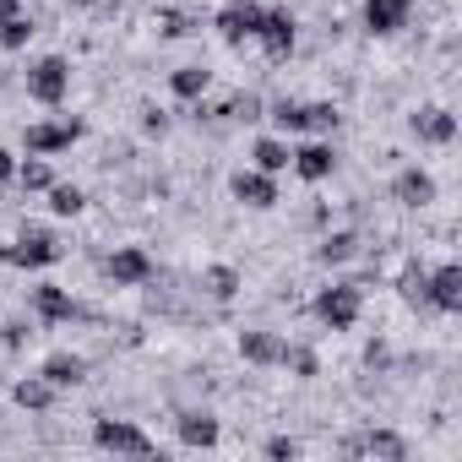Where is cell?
<instances>
[{
    "mask_svg": "<svg viewBox=\"0 0 462 462\" xmlns=\"http://www.w3.org/2000/svg\"><path fill=\"white\" fill-rule=\"evenodd\" d=\"M310 131H337V104H305Z\"/></svg>",
    "mask_w": 462,
    "mask_h": 462,
    "instance_id": "obj_30",
    "label": "cell"
},
{
    "mask_svg": "<svg viewBox=\"0 0 462 462\" xmlns=\"http://www.w3.org/2000/svg\"><path fill=\"white\" fill-rule=\"evenodd\" d=\"M289 169H294L300 180H310V185H321V180H327V174L337 169V152H332L327 142H305V147L294 152V163H289Z\"/></svg>",
    "mask_w": 462,
    "mask_h": 462,
    "instance_id": "obj_10",
    "label": "cell"
},
{
    "mask_svg": "<svg viewBox=\"0 0 462 462\" xmlns=\"http://www.w3.org/2000/svg\"><path fill=\"white\" fill-rule=\"evenodd\" d=\"M39 375H44V381H50V386H55V392H60V386H77V381H82V375H88V365H82V359H77V354H50V359H44V370H39Z\"/></svg>",
    "mask_w": 462,
    "mask_h": 462,
    "instance_id": "obj_19",
    "label": "cell"
},
{
    "mask_svg": "<svg viewBox=\"0 0 462 462\" xmlns=\"http://www.w3.org/2000/svg\"><path fill=\"white\" fill-rule=\"evenodd\" d=\"M251 158H256V169H262V174H283V169L294 163V152H289V142H278V136H256V147H251Z\"/></svg>",
    "mask_w": 462,
    "mask_h": 462,
    "instance_id": "obj_18",
    "label": "cell"
},
{
    "mask_svg": "<svg viewBox=\"0 0 462 462\" xmlns=\"http://www.w3.org/2000/svg\"><path fill=\"white\" fill-rule=\"evenodd\" d=\"M408 23V0H365V28L370 33H397Z\"/></svg>",
    "mask_w": 462,
    "mask_h": 462,
    "instance_id": "obj_16",
    "label": "cell"
},
{
    "mask_svg": "<svg viewBox=\"0 0 462 462\" xmlns=\"http://www.w3.org/2000/svg\"><path fill=\"white\" fill-rule=\"evenodd\" d=\"M424 278H430V273H419V267L402 273V300H408V305H430V300H424Z\"/></svg>",
    "mask_w": 462,
    "mask_h": 462,
    "instance_id": "obj_31",
    "label": "cell"
},
{
    "mask_svg": "<svg viewBox=\"0 0 462 462\" xmlns=\"http://www.w3.org/2000/svg\"><path fill=\"white\" fill-rule=\"evenodd\" d=\"M142 131H158V136H163V131H169V115H163V109H142Z\"/></svg>",
    "mask_w": 462,
    "mask_h": 462,
    "instance_id": "obj_34",
    "label": "cell"
},
{
    "mask_svg": "<svg viewBox=\"0 0 462 462\" xmlns=\"http://www.w3.org/2000/svg\"><path fill=\"white\" fill-rule=\"evenodd\" d=\"M273 120H278V131H289V136H300V131H310V115H305V104H273Z\"/></svg>",
    "mask_w": 462,
    "mask_h": 462,
    "instance_id": "obj_24",
    "label": "cell"
},
{
    "mask_svg": "<svg viewBox=\"0 0 462 462\" xmlns=\"http://www.w3.org/2000/svg\"><path fill=\"white\" fill-rule=\"evenodd\" d=\"M0 262H6V267H50V262H60V245L50 235H39V228H28L17 245L0 251Z\"/></svg>",
    "mask_w": 462,
    "mask_h": 462,
    "instance_id": "obj_6",
    "label": "cell"
},
{
    "mask_svg": "<svg viewBox=\"0 0 462 462\" xmlns=\"http://www.w3.org/2000/svg\"><path fill=\"white\" fill-rule=\"evenodd\" d=\"M343 451H354V457H392V462H402V457H408L402 435H392V430H365V435H354Z\"/></svg>",
    "mask_w": 462,
    "mask_h": 462,
    "instance_id": "obj_14",
    "label": "cell"
},
{
    "mask_svg": "<svg viewBox=\"0 0 462 462\" xmlns=\"http://www.w3.org/2000/svg\"><path fill=\"white\" fill-rule=\"evenodd\" d=\"M28 39H33V23H28L23 12L0 23V50H28Z\"/></svg>",
    "mask_w": 462,
    "mask_h": 462,
    "instance_id": "obj_26",
    "label": "cell"
},
{
    "mask_svg": "<svg viewBox=\"0 0 462 462\" xmlns=\"http://www.w3.org/2000/svg\"><path fill=\"white\" fill-rule=\"evenodd\" d=\"M158 28H163V39H190L201 23H196L190 12H163V17H158Z\"/></svg>",
    "mask_w": 462,
    "mask_h": 462,
    "instance_id": "obj_28",
    "label": "cell"
},
{
    "mask_svg": "<svg viewBox=\"0 0 462 462\" xmlns=\"http://www.w3.org/2000/svg\"><path fill=\"white\" fill-rule=\"evenodd\" d=\"M33 310H39V321H77L82 316V305L66 289H55V283H39L33 289Z\"/></svg>",
    "mask_w": 462,
    "mask_h": 462,
    "instance_id": "obj_13",
    "label": "cell"
},
{
    "mask_svg": "<svg viewBox=\"0 0 462 462\" xmlns=\"http://www.w3.org/2000/svg\"><path fill=\"white\" fill-rule=\"evenodd\" d=\"M392 196H397L402 207H424V201H435V180H430L424 169H402V174L392 180Z\"/></svg>",
    "mask_w": 462,
    "mask_h": 462,
    "instance_id": "obj_17",
    "label": "cell"
},
{
    "mask_svg": "<svg viewBox=\"0 0 462 462\" xmlns=\"http://www.w3.org/2000/svg\"><path fill=\"white\" fill-rule=\"evenodd\" d=\"M82 207H88V201H82L77 185H50V212H55V217H77Z\"/></svg>",
    "mask_w": 462,
    "mask_h": 462,
    "instance_id": "obj_25",
    "label": "cell"
},
{
    "mask_svg": "<svg viewBox=\"0 0 462 462\" xmlns=\"http://www.w3.org/2000/svg\"><path fill=\"white\" fill-rule=\"evenodd\" d=\"M408 125H413V136L430 142V147H446V142L457 136V115H451V109H419Z\"/></svg>",
    "mask_w": 462,
    "mask_h": 462,
    "instance_id": "obj_12",
    "label": "cell"
},
{
    "mask_svg": "<svg viewBox=\"0 0 462 462\" xmlns=\"http://www.w3.org/2000/svg\"><path fill=\"white\" fill-rule=\"evenodd\" d=\"M17 180H23L28 190H50V185H55L50 163H39V158H33V163H17Z\"/></svg>",
    "mask_w": 462,
    "mask_h": 462,
    "instance_id": "obj_29",
    "label": "cell"
},
{
    "mask_svg": "<svg viewBox=\"0 0 462 462\" xmlns=\"http://www.w3.org/2000/svg\"><path fill=\"white\" fill-rule=\"evenodd\" d=\"M0 180H17V158L6 147H0Z\"/></svg>",
    "mask_w": 462,
    "mask_h": 462,
    "instance_id": "obj_35",
    "label": "cell"
},
{
    "mask_svg": "<svg viewBox=\"0 0 462 462\" xmlns=\"http://www.w3.org/2000/svg\"><path fill=\"white\" fill-rule=\"evenodd\" d=\"M109 278H115L120 289H136V283H147V278H152V256H147V251H136V245H125V251H115V256H109Z\"/></svg>",
    "mask_w": 462,
    "mask_h": 462,
    "instance_id": "obj_11",
    "label": "cell"
},
{
    "mask_svg": "<svg viewBox=\"0 0 462 462\" xmlns=\"http://www.w3.org/2000/svg\"><path fill=\"white\" fill-rule=\"evenodd\" d=\"M17 402L33 408V413H44V408L55 402V386H50L44 375H28V381H17Z\"/></svg>",
    "mask_w": 462,
    "mask_h": 462,
    "instance_id": "obj_23",
    "label": "cell"
},
{
    "mask_svg": "<svg viewBox=\"0 0 462 462\" xmlns=\"http://www.w3.org/2000/svg\"><path fill=\"white\" fill-rule=\"evenodd\" d=\"M262 12H267V6H256V0H228V6L212 17V28H217L228 44H245V39H256V28H262Z\"/></svg>",
    "mask_w": 462,
    "mask_h": 462,
    "instance_id": "obj_4",
    "label": "cell"
},
{
    "mask_svg": "<svg viewBox=\"0 0 462 462\" xmlns=\"http://www.w3.org/2000/svg\"><path fill=\"white\" fill-rule=\"evenodd\" d=\"M424 300L435 305V310H462V267H440V273H430L424 278Z\"/></svg>",
    "mask_w": 462,
    "mask_h": 462,
    "instance_id": "obj_9",
    "label": "cell"
},
{
    "mask_svg": "<svg viewBox=\"0 0 462 462\" xmlns=\"http://www.w3.org/2000/svg\"><path fill=\"white\" fill-rule=\"evenodd\" d=\"M359 256V235H348V228H337V235H327L316 245V262L321 267H337V262H354Z\"/></svg>",
    "mask_w": 462,
    "mask_h": 462,
    "instance_id": "obj_20",
    "label": "cell"
},
{
    "mask_svg": "<svg viewBox=\"0 0 462 462\" xmlns=\"http://www.w3.org/2000/svg\"><path fill=\"white\" fill-rule=\"evenodd\" d=\"M77 136H82V120H44V125H28V131H23V142H28V152H33V158L66 152Z\"/></svg>",
    "mask_w": 462,
    "mask_h": 462,
    "instance_id": "obj_5",
    "label": "cell"
},
{
    "mask_svg": "<svg viewBox=\"0 0 462 462\" xmlns=\"http://www.w3.org/2000/svg\"><path fill=\"white\" fill-rule=\"evenodd\" d=\"M359 310H365V294H359L354 283H332V289L316 294V316H321V327H332V332H348V327L359 321Z\"/></svg>",
    "mask_w": 462,
    "mask_h": 462,
    "instance_id": "obj_1",
    "label": "cell"
},
{
    "mask_svg": "<svg viewBox=\"0 0 462 462\" xmlns=\"http://www.w3.org/2000/svg\"><path fill=\"white\" fill-rule=\"evenodd\" d=\"M207 294H212V300H235V294H240V273H235V267H212V273H207Z\"/></svg>",
    "mask_w": 462,
    "mask_h": 462,
    "instance_id": "obj_27",
    "label": "cell"
},
{
    "mask_svg": "<svg viewBox=\"0 0 462 462\" xmlns=\"http://www.w3.org/2000/svg\"><path fill=\"white\" fill-rule=\"evenodd\" d=\"M71 6H98V0H71Z\"/></svg>",
    "mask_w": 462,
    "mask_h": 462,
    "instance_id": "obj_37",
    "label": "cell"
},
{
    "mask_svg": "<svg viewBox=\"0 0 462 462\" xmlns=\"http://www.w3.org/2000/svg\"><path fill=\"white\" fill-rule=\"evenodd\" d=\"M93 440H98L104 451H115V457H152V451H158L152 435H142L131 419H98V424H93Z\"/></svg>",
    "mask_w": 462,
    "mask_h": 462,
    "instance_id": "obj_3",
    "label": "cell"
},
{
    "mask_svg": "<svg viewBox=\"0 0 462 462\" xmlns=\"http://www.w3.org/2000/svg\"><path fill=\"white\" fill-rule=\"evenodd\" d=\"M283 348H289V343H283L278 332H262V327H256V332H240V354H245L251 365H283Z\"/></svg>",
    "mask_w": 462,
    "mask_h": 462,
    "instance_id": "obj_15",
    "label": "cell"
},
{
    "mask_svg": "<svg viewBox=\"0 0 462 462\" xmlns=\"http://www.w3.org/2000/svg\"><path fill=\"white\" fill-rule=\"evenodd\" d=\"M283 365H294L300 375H316V354L310 348H283Z\"/></svg>",
    "mask_w": 462,
    "mask_h": 462,
    "instance_id": "obj_32",
    "label": "cell"
},
{
    "mask_svg": "<svg viewBox=\"0 0 462 462\" xmlns=\"http://www.w3.org/2000/svg\"><path fill=\"white\" fill-rule=\"evenodd\" d=\"M256 39H262V50H267L273 60H289V50H294V17H289V12H262Z\"/></svg>",
    "mask_w": 462,
    "mask_h": 462,
    "instance_id": "obj_8",
    "label": "cell"
},
{
    "mask_svg": "<svg viewBox=\"0 0 462 462\" xmlns=\"http://www.w3.org/2000/svg\"><path fill=\"white\" fill-rule=\"evenodd\" d=\"M23 6H17V0H0V23H6V17H17Z\"/></svg>",
    "mask_w": 462,
    "mask_h": 462,
    "instance_id": "obj_36",
    "label": "cell"
},
{
    "mask_svg": "<svg viewBox=\"0 0 462 462\" xmlns=\"http://www.w3.org/2000/svg\"><path fill=\"white\" fill-rule=\"evenodd\" d=\"M267 457H273V462H289V457H300V446H294L289 435H273V440H267Z\"/></svg>",
    "mask_w": 462,
    "mask_h": 462,
    "instance_id": "obj_33",
    "label": "cell"
},
{
    "mask_svg": "<svg viewBox=\"0 0 462 462\" xmlns=\"http://www.w3.org/2000/svg\"><path fill=\"white\" fill-rule=\"evenodd\" d=\"M228 190H235V201H245V207H256V212L278 207V185H273V174H262V169H240L235 180H228Z\"/></svg>",
    "mask_w": 462,
    "mask_h": 462,
    "instance_id": "obj_7",
    "label": "cell"
},
{
    "mask_svg": "<svg viewBox=\"0 0 462 462\" xmlns=\"http://www.w3.org/2000/svg\"><path fill=\"white\" fill-rule=\"evenodd\" d=\"M71 93V60L66 55H44L33 71H28V98H39V104H60Z\"/></svg>",
    "mask_w": 462,
    "mask_h": 462,
    "instance_id": "obj_2",
    "label": "cell"
},
{
    "mask_svg": "<svg viewBox=\"0 0 462 462\" xmlns=\"http://www.w3.org/2000/svg\"><path fill=\"white\" fill-rule=\"evenodd\" d=\"M207 82H212V71H207V66H180V71L169 77L174 98H201V93H207Z\"/></svg>",
    "mask_w": 462,
    "mask_h": 462,
    "instance_id": "obj_22",
    "label": "cell"
},
{
    "mask_svg": "<svg viewBox=\"0 0 462 462\" xmlns=\"http://www.w3.org/2000/svg\"><path fill=\"white\" fill-rule=\"evenodd\" d=\"M180 440L185 446H217V419L212 413H180Z\"/></svg>",
    "mask_w": 462,
    "mask_h": 462,
    "instance_id": "obj_21",
    "label": "cell"
}]
</instances>
